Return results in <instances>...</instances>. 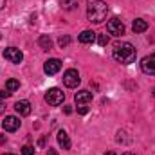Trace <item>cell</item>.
<instances>
[{
  "label": "cell",
  "mask_w": 155,
  "mask_h": 155,
  "mask_svg": "<svg viewBox=\"0 0 155 155\" xmlns=\"http://www.w3.org/2000/svg\"><path fill=\"white\" fill-rule=\"evenodd\" d=\"M108 5L103 0H87V18L92 24H103L107 18Z\"/></svg>",
  "instance_id": "cell-1"
},
{
  "label": "cell",
  "mask_w": 155,
  "mask_h": 155,
  "mask_svg": "<svg viewBox=\"0 0 155 155\" xmlns=\"http://www.w3.org/2000/svg\"><path fill=\"white\" fill-rule=\"evenodd\" d=\"M114 60L123 63V65H128V63H134L135 61V56H137V51L132 43L128 41H123V43H116L114 45V52H112Z\"/></svg>",
  "instance_id": "cell-2"
},
{
  "label": "cell",
  "mask_w": 155,
  "mask_h": 155,
  "mask_svg": "<svg viewBox=\"0 0 155 155\" xmlns=\"http://www.w3.org/2000/svg\"><path fill=\"white\" fill-rule=\"evenodd\" d=\"M63 99H65V94L60 90V88H49L47 92H45V101L51 105V107H58V105H61L63 103Z\"/></svg>",
  "instance_id": "cell-3"
},
{
  "label": "cell",
  "mask_w": 155,
  "mask_h": 155,
  "mask_svg": "<svg viewBox=\"0 0 155 155\" xmlns=\"http://www.w3.org/2000/svg\"><path fill=\"white\" fill-rule=\"evenodd\" d=\"M107 31L110 33V35H114V36H121V35H124V24H123V20L121 18H110L108 22H107Z\"/></svg>",
  "instance_id": "cell-4"
},
{
  "label": "cell",
  "mask_w": 155,
  "mask_h": 155,
  "mask_svg": "<svg viewBox=\"0 0 155 155\" xmlns=\"http://www.w3.org/2000/svg\"><path fill=\"white\" fill-rule=\"evenodd\" d=\"M79 81H81V78L78 74L76 69H69V71H65V74H63V83H65V87H69V88H76L78 85H79Z\"/></svg>",
  "instance_id": "cell-5"
},
{
  "label": "cell",
  "mask_w": 155,
  "mask_h": 155,
  "mask_svg": "<svg viewBox=\"0 0 155 155\" xmlns=\"http://www.w3.org/2000/svg\"><path fill=\"white\" fill-rule=\"evenodd\" d=\"M4 58H5L7 61H11V63H20V61L24 60V54H22V51L16 49V47H7V49L4 51Z\"/></svg>",
  "instance_id": "cell-6"
},
{
  "label": "cell",
  "mask_w": 155,
  "mask_h": 155,
  "mask_svg": "<svg viewBox=\"0 0 155 155\" xmlns=\"http://www.w3.org/2000/svg\"><path fill=\"white\" fill-rule=\"evenodd\" d=\"M141 71L144 74H150V76H155V54H150V56H144L143 61H141Z\"/></svg>",
  "instance_id": "cell-7"
},
{
  "label": "cell",
  "mask_w": 155,
  "mask_h": 155,
  "mask_svg": "<svg viewBox=\"0 0 155 155\" xmlns=\"http://www.w3.org/2000/svg\"><path fill=\"white\" fill-rule=\"evenodd\" d=\"M60 69H61V61H60L58 58H51V60H47L45 65H43V71H45V74H49V76L60 72Z\"/></svg>",
  "instance_id": "cell-8"
},
{
  "label": "cell",
  "mask_w": 155,
  "mask_h": 155,
  "mask_svg": "<svg viewBox=\"0 0 155 155\" xmlns=\"http://www.w3.org/2000/svg\"><path fill=\"white\" fill-rule=\"evenodd\" d=\"M2 128L5 132H16L20 128V119L15 116H7L4 121H2Z\"/></svg>",
  "instance_id": "cell-9"
},
{
  "label": "cell",
  "mask_w": 155,
  "mask_h": 155,
  "mask_svg": "<svg viewBox=\"0 0 155 155\" xmlns=\"http://www.w3.org/2000/svg\"><path fill=\"white\" fill-rule=\"evenodd\" d=\"M15 110H16V114L22 117L29 116L31 114V103L29 101H25V99H22V101H16L15 103Z\"/></svg>",
  "instance_id": "cell-10"
},
{
  "label": "cell",
  "mask_w": 155,
  "mask_h": 155,
  "mask_svg": "<svg viewBox=\"0 0 155 155\" xmlns=\"http://www.w3.org/2000/svg\"><path fill=\"white\" fill-rule=\"evenodd\" d=\"M74 99H76L78 105H85V103L92 101V92H88V90H79V92H76Z\"/></svg>",
  "instance_id": "cell-11"
},
{
  "label": "cell",
  "mask_w": 155,
  "mask_h": 155,
  "mask_svg": "<svg viewBox=\"0 0 155 155\" xmlns=\"http://www.w3.org/2000/svg\"><path fill=\"white\" fill-rule=\"evenodd\" d=\"M132 29H134V33H144L148 29V22L143 20V18H135L134 24H132Z\"/></svg>",
  "instance_id": "cell-12"
},
{
  "label": "cell",
  "mask_w": 155,
  "mask_h": 155,
  "mask_svg": "<svg viewBox=\"0 0 155 155\" xmlns=\"http://www.w3.org/2000/svg\"><path fill=\"white\" fill-rule=\"evenodd\" d=\"M56 137H58V144H60L63 150H69V148H71V139H69V135H67L63 130H60Z\"/></svg>",
  "instance_id": "cell-13"
},
{
  "label": "cell",
  "mask_w": 155,
  "mask_h": 155,
  "mask_svg": "<svg viewBox=\"0 0 155 155\" xmlns=\"http://www.w3.org/2000/svg\"><path fill=\"white\" fill-rule=\"evenodd\" d=\"M97 38V35L94 33V31H83L81 35H79V41L81 43H94Z\"/></svg>",
  "instance_id": "cell-14"
},
{
  "label": "cell",
  "mask_w": 155,
  "mask_h": 155,
  "mask_svg": "<svg viewBox=\"0 0 155 155\" xmlns=\"http://www.w3.org/2000/svg\"><path fill=\"white\" fill-rule=\"evenodd\" d=\"M18 88H20V81H18V79H13V78H11V79L5 81V90H9L11 94L16 92Z\"/></svg>",
  "instance_id": "cell-15"
},
{
  "label": "cell",
  "mask_w": 155,
  "mask_h": 155,
  "mask_svg": "<svg viewBox=\"0 0 155 155\" xmlns=\"http://www.w3.org/2000/svg\"><path fill=\"white\" fill-rule=\"evenodd\" d=\"M38 43H40V47H41L43 51H49V49H52V40L49 38L47 35H43V36H40Z\"/></svg>",
  "instance_id": "cell-16"
},
{
  "label": "cell",
  "mask_w": 155,
  "mask_h": 155,
  "mask_svg": "<svg viewBox=\"0 0 155 155\" xmlns=\"http://www.w3.org/2000/svg\"><path fill=\"white\" fill-rule=\"evenodd\" d=\"M60 4H61V7L67 9V11H72V9L78 7V0H60Z\"/></svg>",
  "instance_id": "cell-17"
},
{
  "label": "cell",
  "mask_w": 155,
  "mask_h": 155,
  "mask_svg": "<svg viewBox=\"0 0 155 155\" xmlns=\"http://www.w3.org/2000/svg\"><path fill=\"white\" fill-rule=\"evenodd\" d=\"M22 155H35V148L29 146V144H25V146L22 148Z\"/></svg>",
  "instance_id": "cell-18"
},
{
  "label": "cell",
  "mask_w": 155,
  "mask_h": 155,
  "mask_svg": "<svg viewBox=\"0 0 155 155\" xmlns=\"http://www.w3.org/2000/svg\"><path fill=\"white\" fill-rule=\"evenodd\" d=\"M58 43H60V47L63 49V47H67V45L71 43V38H69V36H61V38L58 40Z\"/></svg>",
  "instance_id": "cell-19"
},
{
  "label": "cell",
  "mask_w": 155,
  "mask_h": 155,
  "mask_svg": "<svg viewBox=\"0 0 155 155\" xmlns=\"http://www.w3.org/2000/svg\"><path fill=\"white\" fill-rule=\"evenodd\" d=\"M97 43H99V45H107V43H108V36H107V35H99V36H97Z\"/></svg>",
  "instance_id": "cell-20"
},
{
  "label": "cell",
  "mask_w": 155,
  "mask_h": 155,
  "mask_svg": "<svg viewBox=\"0 0 155 155\" xmlns=\"http://www.w3.org/2000/svg\"><path fill=\"white\" fill-rule=\"evenodd\" d=\"M87 112H88V108H87L85 105H79V107H78V114H81V116H85Z\"/></svg>",
  "instance_id": "cell-21"
},
{
  "label": "cell",
  "mask_w": 155,
  "mask_h": 155,
  "mask_svg": "<svg viewBox=\"0 0 155 155\" xmlns=\"http://www.w3.org/2000/svg\"><path fill=\"white\" fill-rule=\"evenodd\" d=\"M9 96H11V92H9V90H2V92H0V99H4V97H9Z\"/></svg>",
  "instance_id": "cell-22"
},
{
  "label": "cell",
  "mask_w": 155,
  "mask_h": 155,
  "mask_svg": "<svg viewBox=\"0 0 155 155\" xmlns=\"http://www.w3.org/2000/svg\"><path fill=\"white\" fill-rule=\"evenodd\" d=\"M4 110H5V103L0 99V114H4Z\"/></svg>",
  "instance_id": "cell-23"
},
{
  "label": "cell",
  "mask_w": 155,
  "mask_h": 155,
  "mask_svg": "<svg viewBox=\"0 0 155 155\" xmlns=\"http://www.w3.org/2000/svg\"><path fill=\"white\" fill-rule=\"evenodd\" d=\"M63 112H65V114H72V108H71V107H65Z\"/></svg>",
  "instance_id": "cell-24"
},
{
  "label": "cell",
  "mask_w": 155,
  "mask_h": 155,
  "mask_svg": "<svg viewBox=\"0 0 155 155\" xmlns=\"http://www.w3.org/2000/svg\"><path fill=\"white\" fill-rule=\"evenodd\" d=\"M47 155H58V153H56V150H52V148H49V150H47Z\"/></svg>",
  "instance_id": "cell-25"
},
{
  "label": "cell",
  "mask_w": 155,
  "mask_h": 155,
  "mask_svg": "<svg viewBox=\"0 0 155 155\" xmlns=\"http://www.w3.org/2000/svg\"><path fill=\"white\" fill-rule=\"evenodd\" d=\"M4 7H5V0H0V11H2Z\"/></svg>",
  "instance_id": "cell-26"
},
{
  "label": "cell",
  "mask_w": 155,
  "mask_h": 155,
  "mask_svg": "<svg viewBox=\"0 0 155 155\" xmlns=\"http://www.w3.org/2000/svg\"><path fill=\"white\" fill-rule=\"evenodd\" d=\"M105 155H117V153H114V152H107Z\"/></svg>",
  "instance_id": "cell-27"
},
{
  "label": "cell",
  "mask_w": 155,
  "mask_h": 155,
  "mask_svg": "<svg viewBox=\"0 0 155 155\" xmlns=\"http://www.w3.org/2000/svg\"><path fill=\"white\" fill-rule=\"evenodd\" d=\"M123 155H135V153H123Z\"/></svg>",
  "instance_id": "cell-28"
},
{
  "label": "cell",
  "mask_w": 155,
  "mask_h": 155,
  "mask_svg": "<svg viewBox=\"0 0 155 155\" xmlns=\"http://www.w3.org/2000/svg\"><path fill=\"white\" fill-rule=\"evenodd\" d=\"M2 155H13V153H2Z\"/></svg>",
  "instance_id": "cell-29"
}]
</instances>
